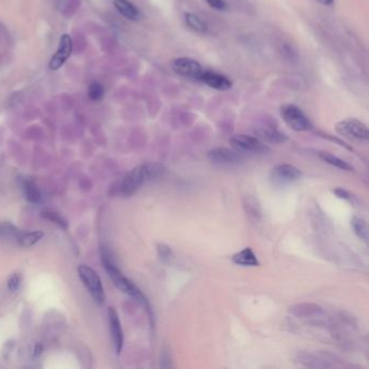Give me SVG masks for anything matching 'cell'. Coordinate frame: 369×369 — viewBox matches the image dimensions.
Segmentation results:
<instances>
[{"mask_svg": "<svg viewBox=\"0 0 369 369\" xmlns=\"http://www.w3.org/2000/svg\"><path fill=\"white\" fill-rule=\"evenodd\" d=\"M114 4L120 15H123L128 20L135 21L140 17V11L138 10V8L133 6L128 0H115Z\"/></svg>", "mask_w": 369, "mask_h": 369, "instance_id": "obj_17", "label": "cell"}, {"mask_svg": "<svg viewBox=\"0 0 369 369\" xmlns=\"http://www.w3.org/2000/svg\"><path fill=\"white\" fill-rule=\"evenodd\" d=\"M323 312L321 307L314 303H298L289 307V313L296 317H312L320 315Z\"/></svg>", "mask_w": 369, "mask_h": 369, "instance_id": "obj_15", "label": "cell"}, {"mask_svg": "<svg viewBox=\"0 0 369 369\" xmlns=\"http://www.w3.org/2000/svg\"><path fill=\"white\" fill-rule=\"evenodd\" d=\"M109 321H110V329L112 334V338H113V342L115 345L116 353L120 354L121 350L124 347V333L121 329L120 321L118 314L116 313L114 309L109 310Z\"/></svg>", "mask_w": 369, "mask_h": 369, "instance_id": "obj_14", "label": "cell"}, {"mask_svg": "<svg viewBox=\"0 0 369 369\" xmlns=\"http://www.w3.org/2000/svg\"><path fill=\"white\" fill-rule=\"evenodd\" d=\"M171 67L174 72L180 76L194 79L197 81H199V78L205 71L197 61L190 58H179L174 60Z\"/></svg>", "mask_w": 369, "mask_h": 369, "instance_id": "obj_11", "label": "cell"}, {"mask_svg": "<svg viewBox=\"0 0 369 369\" xmlns=\"http://www.w3.org/2000/svg\"><path fill=\"white\" fill-rule=\"evenodd\" d=\"M199 81L209 86L210 88L220 91L230 90L233 86L232 81L226 76L210 71H204L202 76L199 78Z\"/></svg>", "mask_w": 369, "mask_h": 369, "instance_id": "obj_13", "label": "cell"}, {"mask_svg": "<svg viewBox=\"0 0 369 369\" xmlns=\"http://www.w3.org/2000/svg\"><path fill=\"white\" fill-rule=\"evenodd\" d=\"M166 175V168L161 163L147 162L138 166L126 175L119 184V192L124 196H131L147 182L160 180Z\"/></svg>", "mask_w": 369, "mask_h": 369, "instance_id": "obj_1", "label": "cell"}, {"mask_svg": "<svg viewBox=\"0 0 369 369\" xmlns=\"http://www.w3.org/2000/svg\"><path fill=\"white\" fill-rule=\"evenodd\" d=\"M281 115L289 128L295 131H310L313 124L306 114L295 104H286L281 107Z\"/></svg>", "mask_w": 369, "mask_h": 369, "instance_id": "obj_3", "label": "cell"}, {"mask_svg": "<svg viewBox=\"0 0 369 369\" xmlns=\"http://www.w3.org/2000/svg\"><path fill=\"white\" fill-rule=\"evenodd\" d=\"M185 22L191 29L198 32H206L207 25L199 16L193 15V13H186L185 15Z\"/></svg>", "mask_w": 369, "mask_h": 369, "instance_id": "obj_21", "label": "cell"}, {"mask_svg": "<svg viewBox=\"0 0 369 369\" xmlns=\"http://www.w3.org/2000/svg\"><path fill=\"white\" fill-rule=\"evenodd\" d=\"M72 39L68 35H63L61 37L59 49L57 53L54 54V57L51 59L49 67L52 71H57L62 65L66 62V60L69 58V55L72 53Z\"/></svg>", "mask_w": 369, "mask_h": 369, "instance_id": "obj_12", "label": "cell"}, {"mask_svg": "<svg viewBox=\"0 0 369 369\" xmlns=\"http://www.w3.org/2000/svg\"><path fill=\"white\" fill-rule=\"evenodd\" d=\"M298 362L303 366L311 368H334L343 366L341 359L326 352L301 353L298 356Z\"/></svg>", "mask_w": 369, "mask_h": 369, "instance_id": "obj_6", "label": "cell"}, {"mask_svg": "<svg viewBox=\"0 0 369 369\" xmlns=\"http://www.w3.org/2000/svg\"><path fill=\"white\" fill-rule=\"evenodd\" d=\"M78 275L93 300L99 305H102L105 300V295L101 279L96 271L87 265H80L78 268Z\"/></svg>", "mask_w": 369, "mask_h": 369, "instance_id": "obj_5", "label": "cell"}, {"mask_svg": "<svg viewBox=\"0 0 369 369\" xmlns=\"http://www.w3.org/2000/svg\"><path fill=\"white\" fill-rule=\"evenodd\" d=\"M302 176V172L298 167L289 163H281L275 166L270 174V179L277 186H286L295 183Z\"/></svg>", "mask_w": 369, "mask_h": 369, "instance_id": "obj_9", "label": "cell"}, {"mask_svg": "<svg viewBox=\"0 0 369 369\" xmlns=\"http://www.w3.org/2000/svg\"><path fill=\"white\" fill-rule=\"evenodd\" d=\"M102 259H103L104 268L106 270L107 274H109L110 278L113 281V283L116 285V286H117V288H119L121 291L127 293V295L134 298L135 300H138L140 303H141V305L145 307L146 311L148 312L149 319H152L153 314H152L151 306H149V303L147 301L146 297L143 295V292L140 290V289L135 286L130 279H128L127 277L121 274L120 271L116 268V265L113 262V260H112L110 254L105 249L102 250Z\"/></svg>", "mask_w": 369, "mask_h": 369, "instance_id": "obj_2", "label": "cell"}, {"mask_svg": "<svg viewBox=\"0 0 369 369\" xmlns=\"http://www.w3.org/2000/svg\"><path fill=\"white\" fill-rule=\"evenodd\" d=\"M43 236L44 233L41 231H32L25 233V234H21L17 238V241L22 247H27L29 248V247L37 244L43 238Z\"/></svg>", "mask_w": 369, "mask_h": 369, "instance_id": "obj_19", "label": "cell"}, {"mask_svg": "<svg viewBox=\"0 0 369 369\" xmlns=\"http://www.w3.org/2000/svg\"><path fill=\"white\" fill-rule=\"evenodd\" d=\"M23 190H24L27 200H30L32 203L39 202L41 198V194L35 183H32L31 181H25L24 184H23Z\"/></svg>", "mask_w": 369, "mask_h": 369, "instance_id": "obj_22", "label": "cell"}, {"mask_svg": "<svg viewBox=\"0 0 369 369\" xmlns=\"http://www.w3.org/2000/svg\"><path fill=\"white\" fill-rule=\"evenodd\" d=\"M206 2L214 10L225 11L227 10V3L225 0H206Z\"/></svg>", "mask_w": 369, "mask_h": 369, "instance_id": "obj_26", "label": "cell"}, {"mask_svg": "<svg viewBox=\"0 0 369 369\" xmlns=\"http://www.w3.org/2000/svg\"><path fill=\"white\" fill-rule=\"evenodd\" d=\"M255 134L261 141L272 144L285 143L288 140L287 135L275 125V121L270 119H264L257 124L255 127Z\"/></svg>", "mask_w": 369, "mask_h": 369, "instance_id": "obj_10", "label": "cell"}, {"mask_svg": "<svg viewBox=\"0 0 369 369\" xmlns=\"http://www.w3.org/2000/svg\"><path fill=\"white\" fill-rule=\"evenodd\" d=\"M157 251H158V256H160V258L162 262H166V263L169 262L172 257V251L169 247H168L167 245L160 244L157 246Z\"/></svg>", "mask_w": 369, "mask_h": 369, "instance_id": "obj_25", "label": "cell"}, {"mask_svg": "<svg viewBox=\"0 0 369 369\" xmlns=\"http://www.w3.org/2000/svg\"><path fill=\"white\" fill-rule=\"evenodd\" d=\"M232 147L241 154H264L269 152V146L259 138L248 134H235L230 138Z\"/></svg>", "mask_w": 369, "mask_h": 369, "instance_id": "obj_7", "label": "cell"}, {"mask_svg": "<svg viewBox=\"0 0 369 369\" xmlns=\"http://www.w3.org/2000/svg\"><path fill=\"white\" fill-rule=\"evenodd\" d=\"M316 1L321 4H324V6H330V4L334 3L335 0H316Z\"/></svg>", "mask_w": 369, "mask_h": 369, "instance_id": "obj_30", "label": "cell"}, {"mask_svg": "<svg viewBox=\"0 0 369 369\" xmlns=\"http://www.w3.org/2000/svg\"><path fill=\"white\" fill-rule=\"evenodd\" d=\"M337 132L353 142H367L369 130L367 126L356 118H347L336 125Z\"/></svg>", "mask_w": 369, "mask_h": 369, "instance_id": "obj_4", "label": "cell"}, {"mask_svg": "<svg viewBox=\"0 0 369 369\" xmlns=\"http://www.w3.org/2000/svg\"><path fill=\"white\" fill-rule=\"evenodd\" d=\"M232 261L237 265L250 266V268L260 265L259 260L257 258L254 250L249 248V247H247V248H244L240 252H237V254L233 255Z\"/></svg>", "mask_w": 369, "mask_h": 369, "instance_id": "obj_16", "label": "cell"}, {"mask_svg": "<svg viewBox=\"0 0 369 369\" xmlns=\"http://www.w3.org/2000/svg\"><path fill=\"white\" fill-rule=\"evenodd\" d=\"M351 226H352L355 234L357 235V237L361 238V240H363L364 241H367V240H368L367 223L363 218L353 217L352 220H351Z\"/></svg>", "mask_w": 369, "mask_h": 369, "instance_id": "obj_20", "label": "cell"}, {"mask_svg": "<svg viewBox=\"0 0 369 369\" xmlns=\"http://www.w3.org/2000/svg\"><path fill=\"white\" fill-rule=\"evenodd\" d=\"M20 234H18V231L16 230V226H13L12 224L7 223V222H1L0 223V237H16L18 238Z\"/></svg>", "mask_w": 369, "mask_h": 369, "instance_id": "obj_24", "label": "cell"}, {"mask_svg": "<svg viewBox=\"0 0 369 369\" xmlns=\"http://www.w3.org/2000/svg\"><path fill=\"white\" fill-rule=\"evenodd\" d=\"M320 157L321 160H323L325 162L329 163V165L334 166L338 169L344 170V171H353V166L351 163H349L348 161H345L343 160H341L338 156H335L334 154L328 153V152H321L320 153Z\"/></svg>", "mask_w": 369, "mask_h": 369, "instance_id": "obj_18", "label": "cell"}, {"mask_svg": "<svg viewBox=\"0 0 369 369\" xmlns=\"http://www.w3.org/2000/svg\"><path fill=\"white\" fill-rule=\"evenodd\" d=\"M18 286H20V276H18L17 274H15L10 279H9L8 287L11 291H16L18 288Z\"/></svg>", "mask_w": 369, "mask_h": 369, "instance_id": "obj_27", "label": "cell"}, {"mask_svg": "<svg viewBox=\"0 0 369 369\" xmlns=\"http://www.w3.org/2000/svg\"><path fill=\"white\" fill-rule=\"evenodd\" d=\"M334 193L336 195H337L339 198H343V199H347V200H349L350 198H351V194H350L348 192V191H345V190L341 189V188H338V189L334 190Z\"/></svg>", "mask_w": 369, "mask_h": 369, "instance_id": "obj_29", "label": "cell"}, {"mask_svg": "<svg viewBox=\"0 0 369 369\" xmlns=\"http://www.w3.org/2000/svg\"><path fill=\"white\" fill-rule=\"evenodd\" d=\"M46 218L50 219V220H52L55 223H58L59 225H61V226H63V227L66 226V223H65L63 219H61L59 216H57V214L53 213V212H46Z\"/></svg>", "mask_w": 369, "mask_h": 369, "instance_id": "obj_28", "label": "cell"}, {"mask_svg": "<svg viewBox=\"0 0 369 369\" xmlns=\"http://www.w3.org/2000/svg\"><path fill=\"white\" fill-rule=\"evenodd\" d=\"M207 158L213 165L220 167H232L240 165L244 160V154L234 148L216 147L207 153Z\"/></svg>", "mask_w": 369, "mask_h": 369, "instance_id": "obj_8", "label": "cell"}, {"mask_svg": "<svg viewBox=\"0 0 369 369\" xmlns=\"http://www.w3.org/2000/svg\"><path fill=\"white\" fill-rule=\"evenodd\" d=\"M104 96V87L100 82H92L89 87V97L93 101H99Z\"/></svg>", "mask_w": 369, "mask_h": 369, "instance_id": "obj_23", "label": "cell"}]
</instances>
